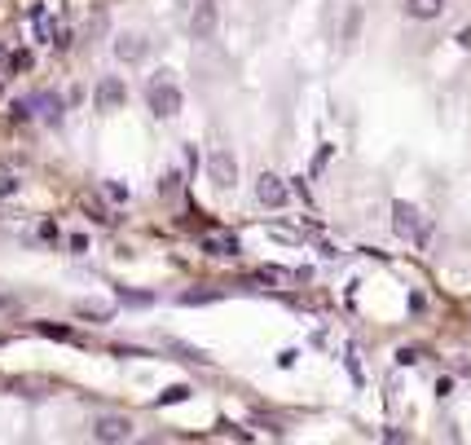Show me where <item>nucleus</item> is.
Segmentation results:
<instances>
[{
  "mask_svg": "<svg viewBox=\"0 0 471 445\" xmlns=\"http://www.w3.org/2000/svg\"><path fill=\"white\" fill-rule=\"evenodd\" d=\"M27 106H31V111H40L49 124H58V119H62V97H58V93H36V97L27 101Z\"/></svg>",
  "mask_w": 471,
  "mask_h": 445,
  "instance_id": "10",
  "label": "nucleus"
},
{
  "mask_svg": "<svg viewBox=\"0 0 471 445\" xmlns=\"http://www.w3.org/2000/svg\"><path fill=\"white\" fill-rule=\"evenodd\" d=\"M66 243H71V251H75V256H84V251H88V234H71Z\"/></svg>",
  "mask_w": 471,
  "mask_h": 445,
  "instance_id": "21",
  "label": "nucleus"
},
{
  "mask_svg": "<svg viewBox=\"0 0 471 445\" xmlns=\"http://www.w3.org/2000/svg\"><path fill=\"white\" fill-rule=\"evenodd\" d=\"M0 58H5V49H0Z\"/></svg>",
  "mask_w": 471,
  "mask_h": 445,
  "instance_id": "27",
  "label": "nucleus"
},
{
  "mask_svg": "<svg viewBox=\"0 0 471 445\" xmlns=\"http://www.w3.org/2000/svg\"><path fill=\"white\" fill-rule=\"evenodd\" d=\"M255 199H260V207H286V199H291V186L278 176V172H260L255 176Z\"/></svg>",
  "mask_w": 471,
  "mask_h": 445,
  "instance_id": "4",
  "label": "nucleus"
},
{
  "mask_svg": "<svg viewBox=\"0 0 471 445\" xmlns=\"http://www.w3.org/2000/svg\"><path fill=\"white\" fill-rule=\"evenodd\" d=\"M36 331H40V335H49V339H75V331H71V326H54V322H40Z\"/></svg>",
  "mask_w": 471,
  "mask_h": 445,
  "instance_id": "16",
  "label": "nucleus"
},
{
  "mask_svg": "<svg viewBox=\"0 0 471 445\" xmlns=\"http://www.w3.org/2000/svg\"><path fill=\"white\" fill-rule=\"evenodd\" d=\"M0 93H5V84H0Z\"/></svg>",
  "mask_w": 471,
  "mask_h": 445,
  "instance_id": "28",
  "label": "nucleus"
},
{
  "mask_svg": "<svg viewBox=\"0 0 471 445\" xmlns=\"http://www.w3.org/2000/svg\"><path fill=\"white\" fill-rule=\"evenodd\" d=\"M9 71H31V54H27V49H18V54H9Z\"/></svg>",
  "mask_w": 471,
  "mask_h": 445,
  "instance_id": "19",
  "label": "nucleus"
},
{
  "mask_svg": "<svg viewBox=\"0 0 471 445\" xmlns=\"http://www.w3.org/2000/svg\"><path fill=\"white\" fill-rule=\"evenodd\" d=\"M203 251L207 256H238L243 247H238V239H233V234H207V239H203Z\"/></svg>",
  "mask_w": 471,
  "mask_h": 445,
  "instance_id": "8",
  "label": "nucleus"
},
{
  "mask_svg": "<svg viewBox=\"0 0 471 445\" xmlns=\"http://www.w3.org/2000/svg\"><path fill=\"white\" fill-rule=\"evenodd\" d=\"M207 181L221 186V190L238 186V159H233V150H212L207 154Z\"/></svg>",
  "mask_w": 471,
  "mask_h": 445,
  "instance_id": "3",
  "label": "nucleus"
},
{
  "mask_svg": "<svg viewBox=\"0 0 471 445\" xmlns=\"http://www.w3.org/2000/svg\"><path fill=\"white\" fill-rule=\"evenodd\" d=\"M181 89L168 80V71L159 75V80H150V89H146V106H150V115L154 119H172V115H181Z\"/></svg>",
  "mask_w": 471,
  "mask_h": 445,
  "instance_id": "2",
  "label": "nucleus"
},
{
  "mask_svg": "<svg viewBox=\"0 0 471 445\" xmlns=\"http://www.w3.org/2000/svg\"><path fill=\"white\" fill-rule=\"evenodd\" d=\"M146 54H150V40L137 36V31H123V36L115 40V58H119V62H141Z\"/></svg>",
  "mask_w": 471,
  "mask_h": 445,
  "instance_id": "7",
  "label": "nucleus"
},
{
  "mask_svg": "<svg viewBox=\"0 0 471 445\" xmlns=\"http://www.w3.org/2000/svg\"><path fill=\"white\" fill-rule=\"evenodd\" d=\"M181 361H198V366H207V361H212V357H207L203 349H194V344H181V339H172V344H168Z\"/></svg>",
  "mask_w": 471,
  "mask_h": 445,
  "instance_id": "14",
  "label": "nucleus"
},
{
  "mask_svg": "<svg viewBox=\"0 0 471 445\" xmlns=\"http://www.w3.org/2000/svg\"><path fill=\"white\" fill-rule=\"evenodd\" d=\"M212 27H216V5H212V0H203L198 14H194V22H190V36H194V40H203Z\"/></svg>",
  "mask_w": 471,
  "mask_h": 445,
  "instance_id": "11",
  "label": "nucleus"
},
{
  "mask_svg": "<svg viewBox=\"0 0 471 445\" xmlns=\"http://www.w3.org/2000/svg\"><path fill=\"white\" fill-rule=\"evenodd\" d=\"M93 101H97V111H119L123 101H128V89H123V80H119V75H106V80L97 84Z\"/></svg>",
  "mask_w": 471,
  "mask_h": 445,
  "instance_id": "6",
  "label": "nucleus"
},
{
  "mask_svg": "<svg viewBox=\"0 0 471 445\" xmlns=\"http://www.w3.org/2000/svg\"><path fill=\"white\" fill-rule=\"evenodd\" d=\"M190 392H194L190 384H172V388H163V392H159V406H176V401H190Z\"/></svg>",
  "mask_w": 471,
  "mask_h": 445,
  "instance_id": "15",
  "label": "nucleus"
},
{
  "mask_svg": "<svg viewBox=\"0 0 471 445\" xmlns=\"http://www.w3.org/2000/svg\"><path fill=\"white\" fill-rule=\"evenodd\" d=\"M405 14L418 18V22H432L445 14V0H405Z\"/></svg>",
  "mask_w": 471,
  "mask_h": 445,
  "instance_id": "12",
  "label": "nucleus"
},
{
  "mask_svg": "<svg viewBox=\"0 0 471 445\" xmlns=\"http://www.w3.org/2000/svg\"><path fill=\"white\" fill-rule=\"evenodd\" d=\"M106 194H111L115 203H123V199H128V186H119V181H106Z\"/></svg>",
  "mask_w": 471,
  "mask_h": 445,
  "instance_id": "23",
  "label": "nucleus"
},
{
  "mask_svg": "<svg viewBox=\"0 0 471 445\" xmlns=\"http://www.w3.org/2000/svg\"><path fill=\"white\" fill-rule=\"evenodd\" d=\"M357 36H361V9L353 5V9L344 14V27H339V40H344V49H348V44H353Z\"/></svg>",
  "mask_w": 471,
  "mask_h": 445,
  "instance_id": "13",
  "label": "nucleus"
},
{
  "mask_svg": "<svg viewBox=\"0 0 471 445\" xmlns=\"http://www.w3.org/2000/svg\"><path fill=\"white\" fill-rule=\"evenodd\" d=\"M176 186H181V176H176V172H168V176H163V186H159V190H163V194H176Z\"/></svg>",
  "mask_w": 471,
  "mask_h": 445,
  "instance_id": "26",
  "label": "nucleus"
},
{
  "mask_svg": "<svg viewBox=\"0 0 471 445\" xmlns=\"http://www.w3.org/2000/svg\"><path fill=\"white\" fill-rule=\"evenodd\" d=\"M128 436H133V419L128 414H101L93 424V441H101V445H115V441H128Z\"/></svg>",
  "mask_w": 471,
  "mask_h": 445,
  "instance_id": "5",
  "label": "nucleus"
},
{
  "mask_svg": "<svg viewBox=\"0 0 471 445\" xmlns=\"http://www.w3.org/2000/svg\"><path fill=\"white\" fill-rule=\"evenodd\" d=\"M423 357H427L423 349H401V353H397V361H401V366H414V361H423Z\"/></svg>",
  "mask_w": 471,
  "mask_h": 445,
  "instance_id": "20",
  "label": "nucleus"
},
{
  "mask_svg": "<svg viewBox=\"0 0 471 445\" xmlns=\"http://www.w3.org/2000/svg\"><path fill=\"white\" fill-rule=\"evenodd\" d=\"M80 318H93V322H106V318H111V309H106V304H80Z\"/></svg>",
  "mask_w": 471,
  "mask_h": 445,
  "instance_id": "17",
  "label": "nucleus"
},
{
  "mask_svg": "<svg viewBox=\"0 0 471 445\" xmlns=\"http://www.w3.org/2000/svg\"><path fill=\"white\" fill-rule=\"evenodd\" d=\"M31 27H36V44H58V22L49 18L40 5L31 9Z\"/></svg>",
  "mask_w": 471,
  "mask_h": 445,
  "instance_id": "9",
  "label": "nucleus"
},
{
  "mask_svg": "<svg viewBox=\"0 0 471 445\" xmlns=\"http://www.w3.org/2000/svg\"><path fill=\"white\" fill-rule=\"evenodd\" d=\"M295 357H300L295 349H282V353H278V366H282V371H291V366H295Z\"/></svg>",
  "mask_w": 471,
  "mask_h": 445,
  "instance_id": "24",
  "label": "nucleus"
},
{
  "mask_svg": "<svg viewBox=\"0 0 471 445\" xmlns=\"http://www.w3.org/2000/svg\"><path fill=\"white\" fill-rule=\"evenodd\" d=\"M221 291H186V296H181V304H212Z\"/></svg>",
  "mask_w": 471,
  "mask_h": 445,
  "instance_id": "18",
  "label": "nucleus"
},
{
  "mask_svg": "<svg viewBox=\"0 0 471 445\" xmlns=\"http://www.w3.org/2000/svg\"><path fill=\"white\" fill-rule=\"evenodd\" d=\"M9 194H18V176H0V199H9Z\"/></svg>",
  "mask_w": 471,
  "mask_h": 445,
  "instance_id": "22",
  "label": "nucleus"
},
{
  "mask_svg": "<svg viewBox=\"0 0 471 445\" xmlns=\"http://www.w3.org/2000/svg\"><path fill=\"white\" fill-rule=\"evenodd\" d=\"M392 229H397L401 239H410L414 247H427V239H432V225H427V216L418 212L414 203H405V199H397V203H392Z\"/></svg>",
  "mask_w": 471,
  "mask_h": 445,
  "instance_id": "1",
  "label": "nucleus"
},
{
  "mask_svg": "<svg viewBox=\"0 0 471 445\" xmlns=\"http://www.w3.org/2000/svg\"><path fill=\"white\" fill-rule=\"evenodd\" d=\"M410 313H427V300H423V291H410Z\"/></svg>",
  "mask_w": 471,
  "mask_h": 445,
  "instance_id": "25",
  "label": "nucleus"
}]
</instances>
